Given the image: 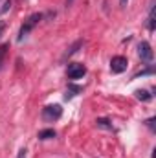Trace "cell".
<instances>
[{"instance_id": "cell-17", "label": "cell", "mask_w": 156, "mask_h": 158, "mask_svg": "<svg viewBox=\"0 0 156 158\" xmlns=\"http://www.w3.org/2000/svg\"><path fill=\"white\" fill-rule=\"evenodd\" d=\"M4 30H6V22H4V20H0V37H2Z\"/></svg>"}, {"instance_id": "cell-8", "label": "cell", "mask_w": 156, "mask_h": 158, "mask_svg": "<svg viewBox=\"0 0 156 158\" xmlns=\"http://www.w3.org/2000/svg\"><path fill=\"white\" fill-rule=\"evenodd\" d=\"M156 19V7L154 6H151V11H149V19H147V30L149 31H154V20Z\"/></svg>"}, {"instance_id": "cell-18", "label": "cell", "mask_w": 156, "mask_h": 158, "mask_svg": "<svg viewBox=\"0 0 156 158\" xmlns=\"http://www.w3.org/2000/svg\"><path fill=\"white\" fill-rule=\"evenodd\" d=\"M127 2H129V0H119V4H121V7H125V6H127Z\"/></svg>"}, {"instance_id": "cell-13", "label": "cell", "mask_w": 156, "mask_h": 158, "mask_svg": "<svg viewBox=\"0 0 156 158\" xmlns=\"http://www.w3.org/2000/svg\"><path fill=\"white\" fill-rule=\"evenodd\" d=\"M151 74H154V68L151 66V68H147V70H142V72H138L136 76H134V79H138L140 76H151Z\"/></svg>"}, {"instance_id": "cell-4", "label": "cell", "mask_w": 156, "mask_h": 158, "mask_svg": "<svg viewBox=\"0 0 156 158\" xmlns=\"http://www.w3.org/2000/svg\"><path fill=\"white\" fill-rule=\"evenodd\" d=\"M127 59L123 57V55H116V57H112L110 59V70L114 72V74H121V72H125L127 70Z\"/></svg>"}, {"instance_id": "cell-11", "label": "cell", "mask_w": 156, "mask_h": 158, "mask_svg": "<svg viewBox=\"0 0 156 158\" xmlns=\"http://www.w3.org/2000/svg\"><path fill=\"white\" fill-rule=\"evenodd\" d=\"M136 98L140 99V101H151V94H149V90H136Z\"/></svg>"}, {"instance_id": "cell-10", "label": "cell", "mask_w": 156, "mask_h": 158, "mask_svg": "<svg viewBox=\"0 0 156 158\" xmlns=\"http://www.w3.org/2000/svg\"><path fill=\"white\" fill-rule=\"evenodd\" d=\"M96 125L99 127V129H107V131H112V123L109 121L107 118H97L96 119Z\"/></svg>"}, {"instance_id": "cell-3", "label": "cell", "mask_w": 156, "mask_h": 158, "mask_svg": "<svg viewBox=\"0 0 156 158\" xmlns=\"http://www.w3.org/2000/svg\"><path fill=\"white\" fill-rule=\"evenodd\" d=\"M138 55H140V59L145 61V63H151V61H153L154 53H153V48H151V44H149L147 40H142V42L138 44Z\"/></svg>"}, {"instance_id": "cell-16", "label": "cell", "mask_w": 156, "mask_h": 158, "mask_svg": "<svg viewBox=\"0 0 156 158\" xmlns=\"http://www.w3.org/2000/svg\"><path fill=\"white\" fill-rule=\"evenodd\" d=\"M147 127H149L151 131H154V118H149V119H147Z\"/></svg>"}, {"instance_id": "cell-15", "label": "cell", "mask_w": 156, "mask_h": 158, "mask_svg": "<svg viewBox=\"0 0 156 158\" xmlns=\"http://www.w3.org/2000/svg\"><path fill=\"white\" fill-rule=\"evenodd\" d=\"M26 156H28V151H26V149L22 147V149L18 151V155H17V158H26Z\"/></svg>"}, {"instance_id": "cell-6", "label": "cell", "mask_w": 156, "mask_h": 158, "mask_svg": "<svg viewBox=\"0 0 156 158\" xmlns=\"http://www.w3.org/2000/svg\"><path fill=\"white\" fill-rule=\"evenodd\" d=\"M81 46H83V40H76V42H74V44H72V46H70V48H68V50H66V52L63 53V61H66L68 57H72V55H74V53L77 52Z\"/></svg>"}, {"instance_id": "cell-9", "label": "cell", "mask_w": 156, "mask_h": 158, "mask_svg": "<svg viewBox=\"0 0 156 158\" xmlns=\"http://www.w3.org/2000/svg\"><path fill=\"white\" fill-rule=\"evenodd\" d=\"M37 138H39V140H50V138H55V131H53V129H44V131H39Z\"/></svg>"}, {"instance_id": "cell-5", "label": "cell", "mask_w": 156, "mask_h": 158, "mask_svg": "<svg viewBox=\"0 0 156 158\" xmlns=\"http://www.w3.org/2000/svg\"><path fill=\"white\" fill-rule=\"evenodd\" d=\"M84 74H86L84 64H81V63H72V64H68V77L70 79H81Z\"/></svg>"}, {"instance_id": "cell-1", "label": "cell", "mask_w": 156, "mask_h": 158, "mask_svg": "<svg viewBox=\"0 0 156 158\" xmlns=\"http://www.w3.org/2000/svg\"><path fill=\"white\" fill-rule=\"evenodd\" d=\"M42 19H44V15H42V13H33V15H30V17L24 20V24L20 26V31H18V37H17V40L20 42V40L26 39V37L33 31V28L39 24Z\"/></svg>"}, {"instance_id": "cell-2", "label": "cell", "mask_w": 156, "mask_h": 158, "mask_svg": "<svg viewBox=\"0 0 156 158\" xmlns=\"http://www.w3.org/2000/svg\"><path fill=\"white\" fill-rule=\"evenodd\" d=\"M61 116H63L61 105H48L42 109V119L44 121H57Z\"/></svg>"}, {"instance_id": "cell-14", "label": "cell", "mask_w": 156, "mask_h": 158, "mask_svg": "<svg viewBox=\"0 0 156 158\" xmlns=\"http://www.w3.org/2000/svg\"><path fill=\"white\" fill-rule=\"evenodd\" d=\"M9 7H11V0H6L4 2V6H2V9H0V13L4 15V13H7L9 11Z\"/></svg>"}, {"instance_id": "cell-7", "label": "cell", "mask_w": 156, "mask_h": 158, "mask_svg": "<svg viewBox=\"0 0 156 158\" xmlns=\"http://www.w3.org/2000/svg\"><path fill=\"white\" fill-rule=\"evenodd\" d=\"M79 92H83V86H79V85H70L68 88H66V94H64V99H72L76 94Z\"/></svg>"}, {"instance_id": "cell-19", "label": "cell", "mask_w": 156, "mask_h": 158, "mask_svg": "<svg viewBox=\"0 0 156 158\" xmlns=\"http://www.w3.org/2000/svg\"><path fill=\"white\" fill-rule=\"evenodd\" d=\"M72 2H74V0H66V7H68V6H72Z\"/></svg>"}, {"instance_id": "cell-12", "label": "cell", "mask_w": 156, "mask_h": 158, "mask_svg": "<svg viewBox=\"0 0 156 158\" xmlns=\"http://www.w3.org/2000/svg\"><path fill=\"white\" fill-rule=\"evenodd\" d=\"M7 50H9V44H7V42L0 46V70H2V66H4V61H6V55H7Z\"/></svg>"}]
</instances>
